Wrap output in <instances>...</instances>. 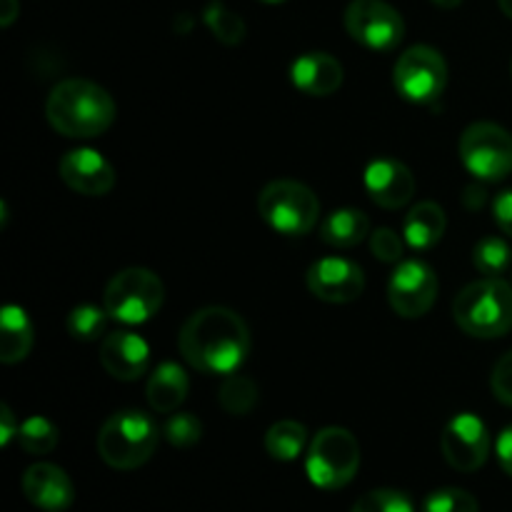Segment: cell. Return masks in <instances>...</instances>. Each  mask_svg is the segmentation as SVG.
<instances>
[{
  "label": "cell",
  "instance_id": "1",
  "mask_svg": "<svg viewBox=\"0 0 512 512\" xmlns=\"http://www.w3.org/2000/svg\"><path fill=\"white\" fill-rule=\"evenodd\" d=\"M178 345L190 368L208 375H233L248 360L250 330L238 313L210 305L185 320Z\"/></svg>",
  "mask_w": 512,
  "mask_h": 512
},
{
  "label": "cell",
  "instance_id": "2",
  "mask_svg": "<svg viewBox=\"0 0 512 512\" xmlns=\"http://www.w3.org/2000/svg\"><path fill=\"white\" fill-rule=\"evenodd\" d=\"M45 118L65 138H95L113 125L115 100L93 80L70 78L50 90Z\"/></svg>",
  "mask_w": 512,
  "mask_h": 512
},
{
  "label": "cell",
  "instance_id": "3",
  "mask_svg": "<svg viewBox=\"0 0 512 512\" xmlns=\"http://www.w3.org/2000/svg\"><path fill=\"white\" fill-rule=\"evenodd\" d=\"M455 323L473 338H500L512 330V285L503 278H480L453 300Z\"/></svg>",
  "mask_w": 512,
  "mask_h": 512
},
{
  "label": "cell",
  "instance_id": "4",
  "mask_svg": "<svg viewBox=\"0 0 512 512\" xmlns=\"http://www.w3.org/2000/svg\"><path fill=\"white\" fill-rule=\"evenodd\" d=\"M160 430L145 413L123 410L110 415L98 433V455L113 470H135L153 458Z\"/></svg>",
  "mask_w": 512,
  "mask_h": 512
},
{
  "label": "cell",
  "instance_id": "5",
  "mask_svg": "<svg viewBox=\"0 0 512 512\" xmlns=\"http://www.w3.org/2000/svg\"><path fill=\"white\" fill-rule=\"evenodd\" d=\"M258 213L275 233L308 235L320 220V200L298 180H273L258 195Z\"/></svg>",
  "mask_w": 512,
  "mask_h": 512
},
{
  "label": "cell",
  "instance_id": "6",
  "mask_svg": "<svg viewBox=\"0 0 512 512\" xmlns=\"http://www.w3.org/2000/svg\"><path fill=\"white\" fill-rule=\"evenodd\" d=\"M360 468V445L345 428H323L305 458V473L320 490H340L353 483Z\"/></svg>",
  "mask_w": 512,
  "mask_h": 512
},
{
  "label": "cell",
  "instance_id": "7",
  "mask_svg": "<svg viewBox=\"0 0 512 512\" xmlns=\"http://www.w3.org/2000/svg\"><path fill=\"white\" fill-rule=\"evenodd\" d=\"M165 298L163 280L148 268H125L108 283L103 308L113 320L140 325L153 318Z\"/></svg>",
  "mask_w": 512,
  "mask_h": 512
},
{
  "label": "cell",
  "instance_id": "8",
  "mask_svg": "<svg viewBox=\"0 0 512 512\" xmlns=\"http://www.w3.org/2000/svg\"><path fill=\"white\" fill-rule=\"evenodd\" d=\"M393 80L398 93L410 103L430 105L448 85V63L430 45H413L395 63Z\"/></svg>",
  "mask_w": 512,
  "mask_h": 512
},
{
  "label": "cell",
  "instance_id": "9",
  "mask_svg": "<svg viewBox=\"0 0 512 512\" xmlns=\"http://www.w3.org/2000/svg\"><path fill=\"white\" fill-rule=\"evenodd\" d=\"M460 160L480 180L512 173V135L495 123H473L460 138Z\"/></svg>",
  "mask_w": 512,
  "mask_h": 512
},
{
  "label": "cell",
  "instance_id": "10",
  "mask_svg": "<svg viewBox=\"0 0 512 512\" xmlns=\"http://www.w3.org/2000/svg\"><path fill=\"white\" fill-rule=\"evenodd\" d=\"M345 30L365 48L393 50L403 40L405 23L385 0H353L345 10Z\"/></svg>",
  "mask_w": 512,
  "mask_h": 512
},
{
  "label": "cell",
  "instance_id": "11",
  "mask_svg": "<svg viewBox=\"0 0 512 512\" xmlns=\"http://www.w3.org/2000/svg\"><path fill=\"white\" fill-rule=\"evenodd\" d=\"M440 450L453 470L475 473L488 463L490 433L478 415L460 413L445 425L440 435Z\"/></svg>",
  "mask_w": 512,
  "mask_h": 512
},
{
  "label": "cell",
  "instance_id": "12",
  "mask_svg": "<svg viewBox=\"0 0 512 512\" xmlns=\"http://www.w3.org/2000/svg\"><path fill=\"white\" fill-rule=\"evenodd\" d=\"M438 298V275L420 260H403L388 283L390 308L400 318H423Z\"/></svg>",
  "mask_w": 512,
  "mask_h": 512
},
{
  "label": "cell",
  "instance_id": "13",
  "mask_svg": "<svg viewBox=\"0 0 512 512\" xmlns=\"http://www.w3.org/2000/svg\"><path fill=\"white\" fill-rule=\"evenodd\" d=\"M308 290L325 303L343 305L353 303L363 295L365 275L363 268L345 258H323L310 265L305 275Z\"/></svg>",
  "mask_w": 512,
  "mask_h": 512
},
{
  "label": "cell",
  "instance_id": "14",
  "mask_svg": "<svg viewBox=\"0 0 512 512\" xmlns=\"http://www.w3.org/2000/svg\"><path fill=\"white\" fill-rule=\"evenodd\" d=\"M58 173L60 180L70 190H75L80 195H90V198L108 195L115 188L113 165L90 148L70 150L68 155H63V160L58 165Z\"/></svg>",
  "mask_w": 512,
  "mask_h": 512
},
{
  "label": "cell",
  "instance_id": "15",
  "mask_svg": "<svg viewBox=\"0 0 512 512\" xmlns=\"http://www.w3.org/2000/svg\"><path fill=\"white\" fill-rule=\"evenodd\" d=\"M365 190L385 210H398L415 195V175L400 160L378 158L365 168Z\"/></svg>",
  "mask_w": 512,
  "mask_h": 512
},
{
  "label": "cell",
  "instance_id": "16",
  "mask_svg": "<svg viewBox=\"0 0 512 512\" xmlns=\"http://www.w3.org/2000/svg\"><path fill=\"white\" fill-rule=\"evenodd\" d=\"M23 493L43 512H63L75 500V488L68 473L53 463L30 465L23 475Z\"/></svg>",
  "mask_w": 512,
  "mask_h": 512
},
{
  "label": "cell",
  "instance_id": "17",
  "mask_svg": "<svg viewBox=\"0 0 512 512\" xmlns=\"http://www.w3.org/2000/svg\"><path fill=\"white\" fill-rule=\"evenodd\" d=\"M150 363V348L140 335L130 330H118V333L105 335L100 343V365L113 375L115 380H138L145 375Z\"/></svg>",
  "mask_w": 512,
  "mask_h": 512
},
{
  "label": "cell",
  "instance_id": "18",
  "mask_svg": "<svg viewBox=\"0 0 512 512\" xmlns=\"http://www.w3.org/2000/svg\"><path fill=\"white\" fill-rule=\"evenodd\" d=\"M290 78L300 93L328 98L343 85V65L330 53H305L290 68Z\"/></svg>",
  "mask_w": 512,
  "mask_h": 512
},
{
  "label": "cell",
  "instance_id": "19",
  "mask_svg": "<svg viewBox=\"0 0 512 512\" xmlns=\"http://www.w3.org/2000/svg\"><path fill=\"white\" fill-rule=\"evenodd\" d=\"M188 388L190 383L185 370L175 363H163L150 375L145 395H148V403L155 413L168 415L183 405V400L188 398Z\"/></svg>",
  "mask_w": 512,
  "mask_h": 512
},
{
  "label": "cell",
  "instance_id": "20",
  "mask_svg": "<svg viewBox=\"0 0 512 512\" xmlns=\"http://www.w3.org/2000/svg\"><path fill=\"white\" fill-rule=\"evenodd\" d=\"M33 323L18 305H5L0 313V360L15 365L25 360L33 350Z\"/></svg>",
  "mask_w": 512,
  "mask_h": 512
},
{
  "label": "cell",
  "instance_id": "21",
  "mask_svg": "<svg viewBox=\"0 0 512 512\" xmlns=\"http://www.w3.org/2000/svg\"><path fill=\"white\" fill-rule=\"evenodd\" d=\"M445 228H448L445 210L438 203L425 200V203L415 205L405 218L403 238L413 250H430L443 240Z\"/></svg>",
  "mask_w": 512,
  "mask_h": 512
},
{
  "label": "cell",
  "instance_id": "22",
  "mask_svg": "<svg viewBox=\"0 0 512 512\" xmlns=\"http://www.w3.org/2000/svg\"><path fill=\"white\" fill-rule=\"evenodd\" d=\"M368 233L370 220L363 210H335L320 223V240L328 243L330 248H355L368 238Z\"/></svg>",
  "mask_w": 512,
  "mask_h": 512
},
{
  "label": "cell",
  "instance_id": "23",
  "mask_svg": "<svg viewBox=\"0 0 512 512\" xmlns=\"http://www.w3.org/2000/svg\"><path fill=\"white\" fill-rule=\"evenodd\" d=\"M305 445H308V430L295 420H280L265 433V450H268L270 458L280 460V463L298 460Z\"/></svg>",
  "mask_w": 512,
  "mask_h": 512
},
{
  "label": "cell",
  "instance_id": "24",
  "mask_svg": "<svg viewBox=\"0 0 512 512\" xmlns=\"http://www.w3.org/2000/svg\"><path fill=\"white\" fill-rule=\"evenodd\" d=\"M258 385L253 383L245 375H225V380L220 383L218 390V403L220 408L225 410L228 415H248L250 410L258 405Z\"/></svg>",
  "mask_w": 512,
  "mask_h": 512
},
{
  "label": "cell",
  "instance_id": "25",
  "mask_svg": "<svg viewBox=\"0 0 512 512\" xmlns=\"http://www.w3.org/2000/svg\"><path fill=\"white\" fill-rule=\"evenodd\" d=\"M203 20L210 28V33H213L223 45H240L245 40L243 18L235 15L233 10L225 3H220V0H213V3L205 5Z\"/></svg>",
  "mask_w": 512,
  "mask_h": 512
},
{
  "label": "cell",
  "instance_id": "26",
  "mask_svg": "<svg viewBox=\"0 0 512 512\" xmlns=\"http://www.w3.org/2000/svg\"><path fill=\"white\" fill-rule=\"evenodd\" d=\"M58 438V428L48 418H40V415L25 420L18 430V443L28 455L53 453L55 445H58Z\"/></svg>",
  "mask_w": 512,
  "mask_h": 512
},
{
  "label": "cell",
  "instance_id": "27",
  "mask_svg": "<svg viewBox=\"0 0 512 512\" xmlns=\"http://www.w3.org/2000/svg\"><path fill=\"white\" fill-rule=\"evenodd\" d=\"M510 245L503 238H483L473 250V265L485 278H500L510 265Z\"/></svg>",
  "mask_w": 512,
  "mask_h": 512
},
{
  "label": "cell",
  "instance_id": "28",
  "mask_svg": "<svg viewBox=\"0 0 512 512\" xmlns=\"http://www.w3.org/2000/svg\"><path fill=\"white\" fill-rule=\"evenodd\" d=\"M108 310H100L95 305H78V308L70 310L68 315V333L75 340H98L105 333V323H108Z\"/></svg>",
  "mask_w": 512,
  "mask_h": 512
},
{
  "label": "cell",
  "instance_id": "29",
  "mask_svg": "<svg viewBox=\"0 0 512 512\" xmlns=\"http://www.w3.org/2000/svg\"><path fill=\"white\" fill-rule=\"evenodd\" d=\"M163 438L173 448H193L203 438V423L193 413H173L165 420Z\"/></svg>",
  "mask_w": 512,
  "mask_h": 512
},
{
  "label": "cell",
  "instance_id": "30",
  "mask_svg": "<svg viewBox=\"0 0 512 512\" xmlns=\"http://www.w3.org/2000/svg\"><path fill=\"white\" fill-rule=\"evenodd\" d=\"M350 512H415L413 500L400 490L380 488L365 493Z\"/></svg>",
  "mask_w": 512,
  "mask_h": 512
},
{
  "label": "cell",
  "instance_id": "31",
  "mask_svg": "<svg viewBox=\"0 0 512 512\" xmlns=\"http://www.w3.org/2000/svg\"><path fill=\"white\" fill-rule=\"evenodd\" d=\"M423 512H480L478 500L463 488H440L425 498Z\"/></svg>",
  "mask_w": 512,
  "mask_h": 512
},
{
  "label": "cell",
  "instance_id": "32",
  "mask_svg": "<svg viewBox=\"0 0 512 512\" xmlns=\"http://www.w3.org/2000/svg\"><path fill=\"white\" fill-rule=\"evenodd\" d=\"M370 250H373L375 258L383 260V263H400L405 253L403 240H400V235L390 228H378L370 235Z\"/></svg>",
  "mask_w": 512,
  "mask_h": 512
},
{
  "label": "cell",
  "instance_id": "33",
  "mask_svg": "<svg viewBox=\"0 0 512 512\" xmlns=\"http://www.w3.org/2000/svg\"><path fill=\"white\" fill-rule=\"evenodd\" d=\"M490 385H493L495 398L512 408V350L498 360V365L493 370V378H490Z\"/></svg>",
  "mask_w": 512,
  "mask_h": 512
},
{
  "label": "cell",
  "instance_id": "34",
  "mask_svg": "<svg viewBox=\"0 0 512 512\" xmlns=\"http://www.w3.org/2000/svg\"><path fill=\"white\" fill-rule=\"evenodd\" d=\"M493 213H495V223L500 225V230L512 238V190H505V193H500L498 198H495Z\"/></svg>",
  "mask_w": 512,
  "mask_h": 512
},
{
  "label": "cell",
  "instance_id": "35",
  "mask_svg": "<svg viewBox=\"0 0 512 512\" xmlns=\"http://www.w3.org/2000/svg\"><path fill=\"white\" fill-rule=\"evenodd\" d=\"M495 455H498L500 460V468L512 478V425H508V428L500 433L498 443H495Z\"/></svg>",
  "mask_w": 512,
  "mask_h": 512
},
{
  "label": "cell",
  "instance_id": "36",
  "mask_svg": "<svg viewBox=\"0 0 512 512\" xmlns=\"http://www.w3.org/2000/svg\"><path fill=\"white\" fill-rule=\"evenodd\" d=\"M18 430H20V423L15 420L13 410H10L8 405H3V408H0V445L8 448L10 440L18 438Z\"/></svg>",
  "mask_w": 512,
  "mask_h": 512
},
{
  "label": "cell",
  "instance_id": "37",
  "mask_svg": "<svg viewBox=\"0 0 512 512\" xmlns=\"http://www.w3.org/2000/svg\"><path fill=\"white\" fill-rule=\"evenodd\" d=\"M18 13H20L18 0H0V25H3V28L13 25V20L18 18Z\"/></svg>",
  "mask_w": 512,
  "mask_h": 512
},
{
  "label": "cell",
  "instance_id": "38",
  "mask_svg": "<svg viewBox=\"0 0 512 512\" xmlns=\"http://www.w3.org/2000/svg\"><path fill=\"white\" fill-rule=\"evenodd\" d=\"M463 203H465V208H470V210L483 208V205H485V190L478 188V185H470V188L465 190V195H463Z\"/></svg>",
  "mask_w": 512,
  "mask_h": 512
},
{
  "label": "cell",
  "instance_id": "39",
  "mask_svg": "<svg viewBox=\"0 0 512 512\" xmlns=\"http://www.w3.org/2000/svg\"><path fill=\"white\" fill-rule=\"evenodd\" d=\"M435 5H440V8H445V10H450V8H458L460 3H463V0H433Z\"/></svg>",
  "mask_w": 512,
  "mask_h": 512
},
{
  "label": "cell",
  "instance_id": "40",
  "mask_svg": "<svg viewBox=\"0 0 512 512\" xmlns=\"http://www.w3.org/2000/svg\"><path fill=\"white\" fill-rule=\"evenodd\" d=\"M498 3H500V10H503L508 18H512V0H498Z\"/></svg>",
  "mask_w": 512,
  "mask_h": 512
},
{
  "label": "cell",
  "instance_id": "41",
  "mask_svg": "<svg viewBox=\"0 0 512 512\" xmlns=\"http://www.w3.org/2000/svg\"><path fill=\"white\" fill-rule=\"evenodd\" d=\"M263 3H283V0H263Z\"/></svg>",
  "mask_w": 512,
  "mask_h": 512
},
{
  "label": "cell",
  "instance_id": "42",
  "mask_svg": "<svg viewBox=\"0 0 512 512\" xmlns=\"http://www.w3.org/2000/svg\"><path fill=\"white\" fill-rule=\"evenodd\" d=\"M510 73H512V63H510Z\"/></svg>",
  "mask_w": 512,
  "mask_h": 512
}]
</instances>
